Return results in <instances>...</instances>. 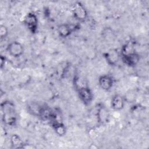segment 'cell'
<instances>
[{"instance_id": "e0dca14e", "label": "cell", "mask_w": 149, "mask_h": 149, "mask_svg": "<svg viewBox=\"0 0 149 149\" xmlns=\"http://www.w3.org/2000/svg\"><path fill=\"white\" fill-rule=\"evenodd\" d=\"M5 61H6L5 58L4 56H3V55H1V56H0V66H1V69L5 65Z\"/></svg>"}, {"instance_id": "3957f363", "label": "cell", "mask_w": 149, "mask_h": 149, "mask_svg": "<svg viewBox=\"0 0 149 149\" xmlns=\"http://www.w3.org/2000/svg\"><path fill=\"white\" fill-rule=\"evenodd\" d=\"M23 23L31 33L34 34L37 32L38 29V18L36 14L33 12L28 13L24 17Z\"/></svg>"}, {"instance_id": "2e32d148", "label": "cell", "mask_w": 149, "mask_h": 149, "mask_svg": "<svg viewBox=\"0 0 149 149\" xmlns=\"http://www.w3.org/2000/svg\"><path fill=\"white\" fill-rule=\"evenodd\" d=\"M8 34V28L4 25L0 26V37L1 39L5 38Z\"/></svg>"}, {"instance_id": "5b68a950", "label": "cell", "mask_w": 149, "mask_h": 149, "mask_svg": "<svg viewBox=\"0 0 149 149\" xmlns=\"http://www.w3.org/2000/svg\"><path fill=\"white\" fill-rule=\"evenodd\" d=\"M7 51L14 58H19L23 55L24 52V47L20 42L14 41L8 44Z\"/></svg>"}, {"instance_id": "7a4b0ae2", "label": "cell", "mask_w": 149, "mask_h": 149, "mask_svg": "<svg viewBox=\"0 0 149 149\" xmlns=\"http://www.w3.org/2000/svg\"><path fill=\"white\" fill-rule=\"evenodd\" d=\"M77 93L79 98L86 105H89L93 100V94L91 90L87 86H80L77 87Z\"/></svg>"}, {"instance_id": "8fae6325", "label": "cell", "mask_w": 149, "mask_h": 149, "mask_svg": "<svg viewBox=\"0 0 149 149\" xmlns=\"http://www.w3.org/2000/svg\"><path fill=\"white\" fill-rule=\"evenodd\" d=\"M42 108H43L42 105H41L37 102H33L28 104L27 111L29 113H30L33 115L40 116V115L41 113Z\"/></svg>"}, {"instance_id": "8992f818", "label": "cell", "mask_w": 149, "mask_h": 149, "mask_svg": "<svg viewBox=\"0 0 149 149\" xmlns=\"http://www.w3.org/2000/svg\"><path fill=\"white\" fill-rule=\"evenodd\" d=\"M121 59L122 62L129 67H134L137 65L140 61V56L135 51L121 55Z\"/></svg>"}, {"instance_id": "ba28073f", "label": "cell", "mask_w": 149, "mask_h": 149, "mask_svg": "<svg viewBox=\"0 0 149 149\" xmlns=\"http://www.w3.org/2000/svg\"><path fill=\"white\" fill-rule=\"evenodd\" d=\"M77 29V26L73 24H62L58 27L57 31L59 36L62 38L69 37Z\"/></svg>"}, {"instance_id": "6da1fadb", "label": "cell", "mask_w": 149, "mask_h": 149, "mask_svg": "<svg viewBox=\"0 0 149 149\" xmlns=\"http://www.w3.org/2000/svg\"><path fill=\"white\" fill-rule=\"evenodd\" d=\"M2 119L5 124L13 126L16 122V113L15 105L9 101H5L1 103Z\"/></svg>"}, {"instance_id": "5bb4252c", "label": "cell", "mask_w": 149, "mask_h": 149, "mask_svg": "<svg viewBox=\"0 0 149 149\" xmlns=\"http://www.w3.org/2000/svg\"><path fill=\"white\" fill-rule=\"evenodd\" d=\"M53 127L56 133L59 136H62L66 133V127L63 123L58 124L54 126Z\"/></svg>"}, {"instance_id": "30bf717a", "label": "cell", "mask_w": 149, "mask_h": 149, "mask_svg": "<svg viewBox=\"0 0 149 149\" xmlns=\"http://www.w3.org/2000/svg\"><path fill=\"white\" fill-rule=\"evenodd\" d=\"M125 100L124 97L119 94H115L111 101V107L115 111L122 110L125 104Z\"/></svg>"}, {"instance_id": "9a60e30c", "label": "cell", "mask_w": 149, "mask_h": 149, "mask_svg": "<svg viewBox=\"0 0 149 149\" xmlns=\"http://www.w3.org/2000/svg\"><path fill=\"white\" fill-rule=\"evenodd\" d=\"M123 97L125 98V101L128 102L129 103H132L136 99L135 93L132 90H130L129 91L127 92V93L125 94V96Z\"/></svg>"}, {"instance_id": "52a82bcc", "label": "cell", "mask_w": 149, "mask_h": 149, "mask_svg": "<svg viewBox=\"0 0 149 149\" xmlns=\"http://www.w3.org/2000/svg\"><path fill=\"white\" fill-rule=\"evenodd\" d=\"M107 63L111 66H115L119 62L120 54L116 49H110L104 54Z\"/></svg>"}, {"instance_id": "9c48e42d", "label": "cell", "mask_w": 149, "mask_h": 149, "mask_svg": "<svg viewBox=\"0 0 149 149\" xmlns=\"http://www.w3.org/2000/svg\"><path fill=\"white\" fill-rule=\"evenodd\" d=\"M100 87L104 91H109L113 85V79L110 75L104 74L98 79Z\"/></svg>"}, {"instance_id": "277c9868", "label": "cell", "mask_w": 149, "mask_h": 149, "mask_svg": "<svg viewBox=\"0 0 149 149\" xmlns=\"http://www.w3.org/2000/svg\"><path fill=\"white\" fill-rule=\"evenodd\" d=\"M72 13L74 17L79 21H84L87 17V11L80 2H76L73 4Z\"/></svg>"}, {"instance_id": "4fadbf2b", "label": "cell", "mask_w": 149, "mask_h": 149, "mask_svg": "<svg viewBox=\"0 0 149 149\" xmlns=\"http://www.w3.org/2000/svg\"><path fill=\"white\" fill-rule=\"evenodd\" d=\"M97 116L98 122L101 123H103L107 122L108 120V112L104 107H101L98 111Z\"/></svg>"}, {"instance_id": "7c38bea8", "label": "cell", "mask_w": 149, "mask_h": 149, "mask_svg": "<svg viewBox=\"0 0 149 149\" xmlns=\"http://www.w3.org/2000/svg\"><path fill=\"white\" fill-rule=\"evenodd\" d=\"M10 143L12 147L14 148H24V143L19 136L16 134H13L10 137Z\"/></svg>"}]
</instances>
